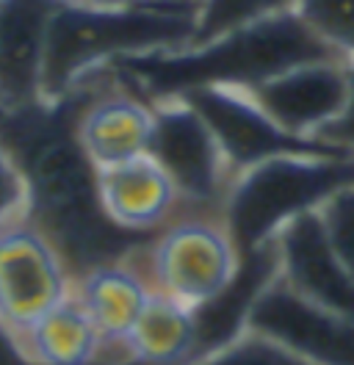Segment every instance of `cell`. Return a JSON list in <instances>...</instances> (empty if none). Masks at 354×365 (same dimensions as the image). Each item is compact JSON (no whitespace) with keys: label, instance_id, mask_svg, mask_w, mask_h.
<instances>
[{"label":"cell","instance_id":"6da1fadb","mask_svg":"<svg viewBox=\"0 0 354 365\" xmlns=\"http://www.w3.org/2000/svg\"><path fill=\"white\" fill-rule=\"evenodd\" d=\"M106 67L59 100L0 106V147L22 180V216L53 244L69 279L125 263L155 232L116 227L103 210L97 166L78 141V116L103 86Z\"/></svg>","mask_w":354,"mask_h":365},{"label":"cell","instance_id":"7a4b0ae2","mask_svg":"<svg viewBox=\"0 0 354 365\" xmlns=\"http://www.w3.org/2000/svg\"><path fill=\"white\" fill-rule=\"evenodd\" d=\"M332 58L340 56L321 42L293 9H285L205 45L133 56L113 61L108 69L125 89L153 106L194 89H252L285 69Z\"/></svg>","mask_w":354,"mask_h":365},{"label":"cell","instance_id":"3957f363","mask_svg":"<svg viewBox=\"0 0 354 365\" xmlns=\"http://www.w3.org/2000/svg\"><path fill=\"white\" fill-rule=\"evenodd\" d=\"M197 34V3L138 0L131 6H56L42 67V100H59L86 75L113 61L169 53L191 45Z\"/></svg>","mask_w":354,"mask_h":365},{"label":"cell","instance_id":"277c9868","mask_svg":"<svg viewBox=\"0 0 354 365\" xmlns=\"http://www.w3.org/2000/svg\"><path fill=\"white\" fill-rule=\"evenodd\" d=\"M349 185H354V158L285 155L263 160L233 178L221 205V225L241 257L274 241L288 222L318 210L335 191Z\"/></svg>","mask_w":354,"mask_h":365},{"label":"cell","instance_id":"5b68a950","mask_svg":"<svg viewBox=\"0 0 354 365\" xmlns=\"http://www.w3.org/2000/svg\"><path fill=\"white\" fill-rule=\"evenodd\" d=\"M144 277L153 294L199 307L213 299L238 269V252L233 247L221 219L213 216H177L153 241L128 257Z\"/></svg>","mask_w":354,"mask_h":365},{"label":"cell","instance_id":"8992f818","mask_svg":"<svg viewBox=\"0 0 354 365\" xmlns=\"http://www.w3.org/2000/svg\"><path fill=\"white\" fill-rule=\"evenodd\" d=\"M147 155L166 172L186 216L221 219L233 175L205 119L186 100L153 103Z\"/></svg>","mask_w":354,"mask_h":365},{"label":"cell","instance_id":"52a82bcc","mask_svg":"<svg viewBox=\"0 0 354 365\" xmlns=\"http://www.w3.org/2000/svg\"><path fill=\"white\" fill-rule=\"evenodd\" d=\"M175 100H186L205 119L233 178L263 160L285 155L352 158L343 150L330 147L318 138H302L283 130L241 89H194Z\"/></svg>","mask_w":354,"mask_h":365},{"label":"cell","instance_id":"ba28073f","mask_svg":"<svg viewBox=\"0 0 354 365\" xmlns=\"http://www.w3.org/2000/svg\"><path fill=\"white\" fill-rule=\"evenodd\" d=\"M72 294V279L53 244L22 213L0 225V324L28 332Z\"/></svg>","mask_w":354,"mask_h":365},{"label":"cell","instance_id":"9c48e42d","mask_svg":"<svg viewBox=\"0 0 354 365\" xmlns=\"http://www.w3.org/2000/svg\"><path fill=\"white\" fill-rule=\"evenodd\" d=\"M249 329L310 365H354V321L310 304L280 277L255 302Z\"/></svg>","mask_w":354,"mask_h":365},{"label":"cell","instance_id":"30bf717a","mask_svg":"<svg viewBox=\"0 0 354 365\" xmlns=\"http://www.w3.org/2000/svg\"><path fill=\"white\" fill-rule=\"evenodd\" d=\"M349 89V61H310L285 69L263 83L241 89L283 130L315 138L340 114Z\"/></svg>","mask_w":354,"mask_h":365},{"label":"cell","instance_id":"8fae6325","mask_svg":"<svg viewBox=\"0 0 354 365\" xmlns=\"http://www.w3.org/2000/svg\"><path fill=\"white\" fill-rule=\"evenodd\" d=\"M274 241L280 279L288 288L315 307L354 321V279L332 255L315 210L288 222Z\"/></svg>","mask_w":354,"mask_h":365},{"label":"cell","instance_id":"7c38bea8","mask_svg":"<svg viewBox=\"0 0 354 365\" xmlns=\"http://www.w3.org/2000/svg\"><path fill=\"white\" fill-rule=\"evenodd\" d=\"M153 136V106L128 91L106 67L103 86L78 116V141L97 169L147 155Z\"/></svg>","mask_w":354,"mask_h":365},{"label":"cell","instance_id":"4fadbf2b","mask_svg":"<svg viewBox=\"0 0 354 365\" xmlns=\"http://www.w3.org/2000/svg\"><path fill=\"white\" fill-rule=\"evenodd\" d=\"M277 277H280L277 241L261 244L258 250L238 257V269L230 277V282L213 299L202 302L199 307L191 310L194 332H197L191 363L241 338L249 329V313L255 302Z\"/></svg>","mask_w":354,"mask_h":365},{"label":"cell","instance_id":"5bb4252c","mask_svg":"<svg viewBox=\"0 0 354 365\" xmlns=\"http://www.w3.org/2000/svg\"><path fill=\"white\" fill-rule=\"evenodd\" d=\"M59 0H0V106L42 100L47 28Z\"/></svg>","mask_w":354,"mask_h":365},{"label":"cell","instance_id":"9a60e30c","mask_svg":"<svg viewBox=\"0 0 354 365\" xmlns=\"http://www.w3.org/2000/svg\"><path fill=\"white\" fill-rule=\"evenodd\" d=\"M100 202L108 219L131 232H158L186 216L175 185L150 155L97 169Z\"/></svg>","mask_w":354,"mask_h":365},{"label":"cell","instance_id":"2e32d148","mask_svg":"<svg viewBox=\"0 0 354 365\" xmlns=\"http://www.w3.org/2000/svg\"><path fill=\"white\" fill-rule=\"evenodd\" d=\"M150 285L131 263H111L72 282V297L97 327L103 349L125 351V338L150 299ZM128 354V351H125Z\"/></svg>","mask_w":354,"mask_h":365},{"label":"cell","instance_id":"e0dca14e","mask_svg":"<svg viewBox=\"0 0 354 365\" xmlns=\"http://www.w3.org/2000/svg\"><path fill=\"white\" fill-rule=\"evenodd\" d=\"M194 341L197 332L191 307L150 294L125 338V351L128 360L138 365H191Z\"/></svg>","mask_w":354,"mask_h":365},{"label":"cell","instance_id":"ac0fdd59","mask_svg":"<svg viewBox=\"0 0 354 365\" xmlns=\"http://www.w3.org/2000/svg\"><path fill=\"white\" fill-rule=\"evenodd\" d=\"M20 341L39 365H94L103 351L97 327L72 294L22 332Z\"/></svg>","mask_w":354,"mask_h":365},{"label":"cell","instance_id":"d6986e66","mask_svg":"<svg viewBox=\"0 0 354 365\" xmlns=\"http://www.w3.org/2000/svg\"><path fill=\"white\" fill-rule=\"evenodd\" d=\"M293 0H197V34L188 47L205 45L221 34L285 11Z\"/></svg>","mask_w":354,"mask_h":365},{"label":"cell","instance_id":"ffe728a7","mask_svg":"<svg viewBox=\"0 0 354 365\" xmlns=\"http://www.w3.org/2000/svg\"><path fill=\"white\" fill-rule=\"evenodd\" d=\"M296 17L346 61H354V0H293Z\"/></svg>","mask_w":354,"mask_h":365},{"label":"cell","instance_id":"44dd1931","mask_svg":"<svg viewBox=\"0 0 354 365\" xmlns=\"http://www.w3.org/2000/svg\"><path fill=\"white\" fill-rule=\"evenodd\" d=\"M324 238L338 263L354 279V185L335 191L324 205L315 210Z\"/></svg>","mask_w":354,"mask_h":365},{"label":"cell","instance_id":"7402d4cb","mask_svg":"<svg viewBox=\"0 0 354 365\" xmlns=\"http://www.w3.org/2000/svg\"><path fill=\"white\" fill-rule=\"evenodd\" d=\"M191 365H310L308 360L296 357L285 346L268 341L266 335H258L246 329L238 341L224 346L219 351L202 357Z\"/></svg>","mask_w":354,"mask_h":365},{"label":"cell","instance_id":"603a6c76","mask_svg":"<svg viewBox=\"0 0 354 365\" xmlns=\"http://www.w3.org/2000/svg\"><path fill=\"white\" fill-rule=\"evenodd\" d=\"M318 141L343 150L346 155L354 158V61H349V89H346V103L340 108V114L332 119L327 128H321Z\"/></svg>","mask_w":354,"mask_h":365},{"label":"cell","instance_id":"cb8c5ba5","mask_svg":"<svg viewBox=\"0 0 354 365\" xmlns=\"http://www.w3.org/2000/svg\"><path fill=\"white\" fill-rule=\"evenodd\" d=\"M22 213V180L11 158L0 147V225Z\"/></svg>","mask_w":354,"mask_h":365},{"label":"cell","instance_id":"d4e9b609","mask_svg":"<svg viewBox=\"0 0 354 365\" xmlns=\"http://www.w3.org/2000/svg\"><path fill=\"white\" fill-rule=\"evenodd\" d=\"M0 365H39L25 351L20 335H14L6 324H0Z\"/></svg>","mask_w":354,"mask_h":365},{"label":"cell","instance_id":"484cf974","mask_svg":"<svg viewBox=\"0 0 354 365\" xmlns=\"http://www.w3.org/2000/svg\"><path fill=\"white\" fill-rule=\"evenodd\" d=\"M61 3H75V6H97V9H116V6H131L138 0H61Z\"/></svg>","mask_w":354,"mask_h":365},{"label":"cell","instance_id":"4316f807","mask_svg":"<svg viewBox=\"0 0 354 365\" xmlns=\"http://www.w3.org/2000/svg\"><path fill=\"white\" fill-rule=\"evenodd\" d=\"M191 3H197V0H191Z\"/></svg>","mask_w":354,"mask_h":365}]
</instances>
